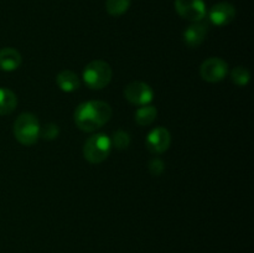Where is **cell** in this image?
I'll return each mask as SVG.
<instances>
[{"label":"cell","mask_w":254,"mask_h":253,"mask_svg":"<svg viewBox=\"0 0 254 253\" xmlns=\"http://www.w3.org/2000/svg\"><path fill=\"white\" fill-rule=\"evenodd\" d=\"M112 117V108L103 101H88L74 111V123L81 130L91 133L102 128Z\"/></svg>","instance_id":"6da1fadb"},{"label":"cell","mask_w":254,"mask_h":253,"mask_svg":"<svg viewBox=\"0 0 254 253\" xmlns=\"http://www.w3.org/2000/svg\"><path fill=\"white\" fill-rule=\"evenodd\" d=\"M40 123L32 113H21L14 122V136L22 145H34L40 138Z\"/></svg>","instance_id":"7a4b0ae2"},{"label":"cell","mask_w":254,"mask_h":253,"mask_svg":"<svg viewBox=\"0 0 254 253\" xmlns=\"http://www.w3.org/2000/svg\"><path fill=\"white\" fill-rule=\"evenodd\" d=\"M113 76L111 66L106 61L96 60L84 67L83 81L91 89H102L109 84Z\"/></svg>","instance_id":"3957f363"},{"label":"cell","mask_w":254,"mask_h":253,"mask_svg":"<svg viewBox=\"0 0 254 253\" xmlns=\"http://www.w3.org/2000/svg\"><path fill=\"white\" fill-rule=\"evenodd\" d=\"M111 150V138H108L106 134H94L84 143L83 156L91 164H99L108 158Z\"/></svg>","instance_id":"277c9868"},{"label":"cell","mask_w":254,"mask_h":253,"mask_svg":"<svg viewBox=\"0 0 254 253\" xmlns=\"http://www.w3.org/2000/svg\"><path fill=\"white\" fill-rule=\"evenodd\" d=\"M228 64L220 57H210L202 62L200 67V76L203 81L216 83L227 76Z\"/></svg>","instance_id":"5b68a950"},{"label":"cell","mask_w":254,"mask_h":253,"mask_svg":"<svg viewBox=\"0 0 254 253\" xmlns=\"http://www.w3.org/2000/svg\"><path fill=\"white\" fill-rule=\"evenodd\" d=\"M124 97L128 102L135 106H145L149 104L154 98V91L148 83L135 81L129 83L124 88Z\"/></svg>","instance_id":"8992f818"},{"label":"cell","mask_w":254,"mask_h":253,"mask_svg":"<svg viewBox=\"0 0 254 253\" xmlns=\"http://www.w3.org/2000/svg\"><path fill=\"white\" fill-rule=\"evenodd\" d=\"M178 14L191 22H197L205 17L206 5L203 0H175Z\"/></svg>","instance_id":"52a82bcc"},{"label":"cell","mask_w":254,"mask_h":253,"mask_svg":"<svg viewBox=\"0 0 254 253\" xmlns=\"http://www.w3.org/2000/svg\"><path fill=\"white\" fill-rule=\"evenodd\" d=\"M146 148L153 154H163L171 144V135L164 126L154 128L146 136Z\"/></svg>","instance_id":"ba28073f"},{"label":"cell","mask_w":254,"mask_h":253,"mask_svg":"<svg viewBox=\"0 0 254 253\" xmlns=\"http://www.w3.org/2000/svg\"><path fill=\"white\" fill-rule=\"evenodd\" d=\"M208 17H210V21L216 26H226L235 20L236 9L232 4L227 1L218 2L211 7Z\"/></svg>","instance_id":"9c48e42d"},{"label":"cell","mask_w":254,"mask_h":253,"mask_svg":"<svg viewBox=\"0 0 254 253\" xmlns=\"http://www.w3.org/2000/svg\"><path fill=\"white\" fill-rule=\"evenodd\" d=\"M208 32V26L205 22H192L188 29L184 31V42L191 49L198 47L206 39Z\"/></svg>","instance_id":"30bf717a"},{"label":"cell","mask_w":254,"mask_h":253,"mask_svg":"<svg viewBox=\"0 0 254 253\" xmlns=\"http://www.w3.org/2000/svg\"><path fill=\"white\" fill-rule=\"evenodd\" d=\"M21 55L17 50L11 47H4L0 50V69L5 72L15 71L21 64Z\"/></svg>","instance_id":"8fae6325"},{"label":"cell","mask_w":254,"mask_h":253,"mask_svg":"<svg viewBox=\"0 0 254 253\" xmlns=\"http://www.w3.org/2000/svg\"><path fill=\"white\" fill-rule=\"evenodd\" d=\"M56 83L60 87V89L66 93L69 92H74L81 87V81H79L78 76L74 72L64 69L61 71L56 77Z\"/></svg>","instance_id":"7c38bea8"},{"label":"cell","mask_w":254,"mask_h":253,"mask_svg":"<svg viewBox=\"0 0 254 253\" xmlns=\"http://www.w3.org/2000/svg\"><path fill=\"white\" fill-rule=\"evenodd\" d=\"M17 106V97L11 89L0 88V116H6L15 111Z\"/></svg>","instance_id":"4fadbf2b"},{"label":"cell","mask_w":254,"mask_h":253,"mask_svg":"<svg viewBox=\"0 0 254 253\" xmlns=\"http://www.w3.org/2000/svg\"><path fill=\"white\" fill-rule=\"evenodd\" d=\"M158 116V109L150 104H145V106H140L134 113V119L136 123L141 126H150Z\"/></svg>","instance_id":"5bb4252c"},{"label":"cell","mask_w":254,"mask_h":253,"mask_svg":"<svg viewBox=\"0 0 254 253\" xmlns=\"http://www.w3.org/2000/svg\"><path fill=\"white\" fill-rule=\"evenodd\" d=\"M131 0H107L106 10L112 16H121L130 7Z\"/></svg>","instance_id":"9a60e30c"},{"label":"cell","mask_w":254,"mask_h":253,"mask_svg":"<svg viewBox=\"0 0 254 253\" xmlns=\"http://www.w3.org/2000/svg\"><path fill=\"white\" fill-rule=\"evenodd\" d=\"M251 79V73L246 67L238 66L231 71V81L240 87L247 86Z\"/></svg>","instance_id":"2e32d148"},{"label":"cell","mask_w":254,"mask_h":253,"mask_svg":"<svg viewBox=\"0 0 254 253\" xmlns=\"http://www.w3.org/2000/svg\"><path fill=\"white\" fill-rule=\"evenodd\" d=\"M111 143L112 146H114V148L118 149V150H124V149H127L130 145V135H129V133H127L126 130L119 129V130L114 131L113 133Z\"/></svg>","instance_id":"e0dca14e"},{"label":"cell","mask_w":254,"mask_h":253,"mask_svg":"<svg viewBox=\"0 0 254 253\" xmlns=\"http://www.w3.org/2000/svg\"><path fill=\"white\" fill-rule=\"evenodd\" d=\"M60 129L55 123H49L40 128V136L45 140H54L59 136Z\"/></svg>","instance_id":"ac0fdd59"},{"label":"cell","mask_w":254,"mask_h":253,"mask_svg":"<svg viewBox=\"0 0 254 253\" xmlns=\"http://www.w3.org/2000/svg\"><path fill=\"white\" fill-rule=\"evenodd\" d=\"M164 170H165V164H164V161L161 159H151L150 163H149V171H150L151 175L159 176L164 173Z\"/></svg>","instance_id":"d6986e66"}]
</instances>
